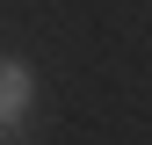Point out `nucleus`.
I'll list each match as a JSON object with an SVG mask.
<instances>
[{
    "label": "nucleus",
    "instance_id": "f257e3e1",
    "mask_svg": "<svg viewBox=\"0 0 152 145\" xmlns=\"http://www.w3.org/2000/svg\"><path fill=\"white\" fill-rule=\"evenodd\" d=\"M29 102H36L29 65H22V58H0V131H7V123H22V116H29Z\"/></svg>",
    "mask_w": 152,
    "mask_h": 145
}]
</instances>
